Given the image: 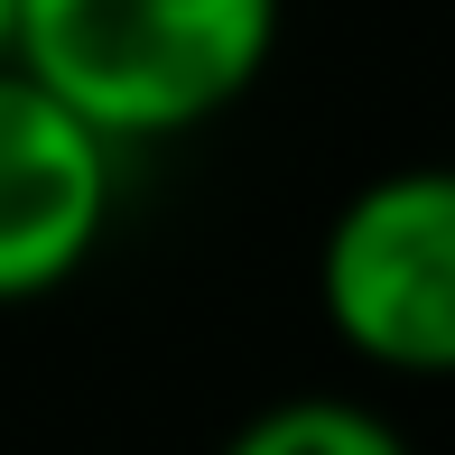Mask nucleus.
I'll return each instance as SVG.
<instances>
[{
  "label": "nucleus",
  "instance_id": "1",
  "mask_svg": "<svg viewBox=\"0 0 455 455\" xmlns=\"http://www.w3.org/2000/svg\"><path fill=\"white\" fill-rule=\"evenodd\" d=\"M288 0H19L10 66L84 112L112 149L223 121L270 75Z\"/></svg>",
  "mask_w": 455,
  "mask_h": 455
},
{
  "label": "nucleus",
  "instance_id": "2",
  "mask_svg": "<svg viewBox=\"0 0 455 455\" xmlns=\"http://www.w3.org/2000/svg\"><path fill=\"white\" fill-rule=\"evenodd\" d=\"M325 335L363 371L437 381L455 363V186L446 168H381L335 204L316 242Z\"/></svg>",
  "mask_w": 455,
  "mask_h": 455
},
{
  "label": "nucleus",
  "instance_id": "3",
  "mask_svg": "<svg viewBox=\"0 0 455 455\" xmlns=\"http://www.w3.org/2000/svg\"><path fill=\"white\" fill-rule=\"evenodd\" d=\"M121 214V149L47 84L0 66V307L84 279Z\"/></svg>",
  "mask_w": 455,
  "mask_h": 455
},
{
  "label": "nucleus",
  "instance_id": "4",
  "mask_svg": "<svg viewBox=\"0 0 455 455\" xmlns=\"http://www.w3.org/2000/svg\"><path fill=\"white\" fill-rule=\"evenodd\" d=\"M214 455H409L400 419H381L371 400H344V390H298V400H270L233 427Z\"/></svg>",
  "mask_w": 455,
  "mask_h": 455
},
{
  "label": "nucleus",
  "instance_id": "5",
  "mask_svg": "<svg viewBox=\"0 0 455 455\" xmlns=\"http://www.w3.org/2000/svg\"><path fill=\"white\" fill-rule=\"evenodd\" d=\"M10 19H19V0H0V66H10Z\"/></svg>",
  "mask_w": 455,
  "mask_h": 455
}]
</instances>
